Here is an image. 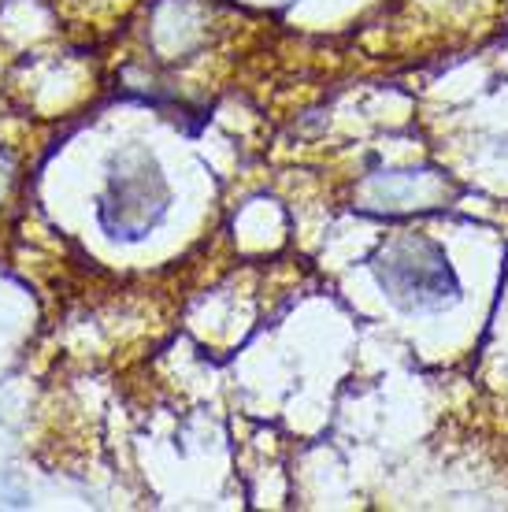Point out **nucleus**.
Returning a JSON list of instances; mask_svg holds the SVG:
<instances>
[{
  "label": "nucleus",
  "instance_id": "obj_1",
  "mask_svg": "<svg viewBox=\"0 0 508 512\" xmlns=\"http://www.w3.org/2000/svg\"><path fill=\"white\" fill-rule=\"evenodd\" d=\"M171 208V186L160 160L145 145H123L108 160L97 223L115 242H141Z\"/></svg>",
  "mask_w": 508,
  "mask_h": 512
},
{
  "label": "nucleus",
  "instance_id": "obj_2",
  "mask_svg": "<svg viewBox=\"0 0 508 512\" xmlns=\"http://www.w3.org/2000/svg\"><path fill=\"white\" fill-rule=\"evenodd\" d=\"M371 268L382 290L405 308H442L457 297V279L445 260V249L420 234L386 242L371 256Z\"/></svg>",
  "mask_w": 508,
  "mask_h": 512
}]
</instances>
